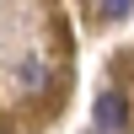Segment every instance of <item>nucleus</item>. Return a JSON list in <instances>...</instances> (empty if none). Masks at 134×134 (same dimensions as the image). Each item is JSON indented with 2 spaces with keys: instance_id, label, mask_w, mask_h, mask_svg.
I'll list each match as a JSON object with an SVG mask.
<instances>
[{
  "instance_id": "nucleus-1",
  "label": "nucleus",
  "mask_w": 134,
  "mask_h": 134,
  "mask_svg": "<svg viewBox=\"0 0 134 134\" xmlns=\"http://www.w3.org/2000/svg\"><path fill=\"white\" fill-rule=\"evenodd\" d=\"M97 124H102L107 134L129 124V107H124V97H118V91H102V97H97Z\"/></svg>"
},
{
  "instance_id": "nucleus-2",
  "label": "nucleus",
  "mask_w": 134,
  "mask_h": 134,
  "mask_svg": "<svg viewBox=\"0 0 134 134\" xmlns=\"http://www.w3.org/2000/svg\"><path fill=\"white\" fill-rule=\"evenodd\" d=\"M134 11V0H102V21H124Z\"/></svg>"
},
{
  "instance_id": "nucleus-3",
  "label": "nucleus",
  "mask_w": 134,
  "mask_h": 134,
  "mask_svg": "<svg viewBox=\"0 0 134 134\" xmlns=\"http://www.w3.org/2000/svg\"><path fill=\"white\" fill-rule=\"evenodd\" d=\"M0 134H5V129H0Z\"/></svg>"
}]
</instances>
